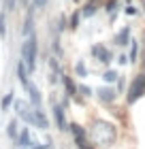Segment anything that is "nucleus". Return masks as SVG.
I'll list each match as a JSON object with an SVG mask.
<instances>
[{
	"mask_svg": "<svg viewBox=\"0 0 145 149\" xmlns=\"http://www.w3.org/2000/svg\"><path fill=\"white\" fill-rule=\"evenodd\" d=\"M62 83H64V87H66V96H77V87H75V83H73V79L68 77V74H62Z\"/></svg>",
	"mask_w": 145,
	"mask_h": 149,
	"instance_id": "nucleus-13",
	"label": "nucleus"
},
{
	"mask_svg": "<svg viewBox=\"0 0 145 149\" xmlns=\"http://www.w3.org/2000/svg\"><path fill=\"white\" fill-rule=\"evenodd\" d=\"M94 13H96V4L94 2H88L83 6V11H81V17H92Z\"/></svg>",
	"mask_w": 145,
	"mask_h": 149,
	"instance_id": "nucleus-18",
	"label": "nucleus"
},
{
	"mask_svg": "<svg viewBox=\"0 0 145 149\" xmlns=\"http://www.w3.org/2000/svg\"><path fill=\"white\" fill-rule=\"evenodd\" d=\"M90 2H96V0H90Z\"/></svg>",
	"mask_w": 145,
	"mask_h": 149,
	"instance_id": "nucleus-33",
	"label": "nucleus"
},
{
	"mask_svg": "<svg viewBox=\"0 0 145 149\" xmlns=\"http://www.w3.org/2000/svg\"><path fill=\"white\" fill-rule=\"evenodd\" d=\"M90 139H92L94 145H100V147H109L115 143L117 139V130L111 121L107 119H94L92 126H90Z\"/></svg>",
	"mask_w": 145,
	"mask_h": 149,
	"instance_id": "nucleus-1",
	"label": "nucleus"
},
{
	"mask_svg": "<svg viewBox=\"0 0 145 149\" xmlns=\"http://www.w3.org/2000/svg\"><path fill=\"white\" fill-rule=\"evenodd\" d=\"M32 26H34V19H32V15L28 13V17H26V28H24V34H30V32H32Z\"/></svg>",
	"mask_w": 145,
	"mask_h": 149,
	"instance_id": "nucleus-21",
	"label": "nucleus"
},
{
	"mask_svg": "<svg viewBox=\"0 0 145 149\" xmlns=\"http://www.w3.org/2000/svg\"><path fill=\"white\" fill-rule=\"evenodd\" d=\"M6 11H15V0H6Z\"/></svg>",
	"mask_w": 145,
	"mask_h": 149,
	"instance_id": "nucleus-28",
	"label": "nucleus"
},
{
	"mask_svg": "<svg viewBox=\"0 0 145 149\" xmlns=\"http://www.w3.org/2000/svg\"><path fill=\"white\" fill-rule=\"evenodd\" d=\"M15 70H17V79H19V83H26V81H28V68H26L24 60H22V62H17Z\"/></svg>",
	"mask_w": 145,
	"mask_h": 149,
	"instance_id": "nucleus-15",
	"label": "nucleus"
},
{
	"mask_svg": "<svg viewBox=\"0 0 145 149\" xmlns=\"http://www.w3.org/2000/svg\"><path fill=\"white\" fill-rule=\"evenodd\" d=\"M13 94H15V92H9V94H6V96L2 98V102H0V107H2V111H6V109L11 107V102L15 100V96H13Z\"/></svg>",
	"mask_w": 145,
	"mask_h": 149,
	"instance_id": "nucleus-19",
	"label": "nucleus"
},
{
	"mask_svg": "<svg viewBox=\"0 0 145 149\" xmlns=\"http://www.w3.org/2000/svg\"><path fill=\"white\" fill-rule=\"evenodd\" d=\"M137 56H139V43H137V40H130V56H128V60L130 62H137Z\"/></svg>",
	"mask_w": 145,
	"mask_h": 149,
	"instance_id": "nucleus-17",
	"label": "nucleus"
},
{
	"mask_svg": "<svg viewBox=\"0 0 145 149\" xmlns=\"http://www.w3.org/2000/svg\"><path fill=\"white\" fill-rule=\"evenodd\" d=\"M68 130L73 132L75 143H77V147H79V149H94V147H92V143H90V141L85 139V130H83V128H81L79 124H71V126H68Z\"/></svg>",
	"mask_w": 145,
	"mask_h": 149,
	"instance_id": "nucleus-4",
	"label": "nucleus"
},
{
	"mask_svg": "<svg viewBox=\"0 0 145 149\" xmlns=\"http://www.w3.org/2000/svg\"><path fill=\"white\" fill-rule=\"evenodd\" d=\"M15 109H17V115L26 121V124L34 126V109H30L24 100H15Z\"/></svg>",
	"mask_w": 145,
	"mask_h": 149,
	"instance_id": "nucleus-5",
	"label": "nucleus"
},
{
	"mask_svg": "<svg viewBox=\"0 0 145 149\" xmlns=\"http://www.w3.org/2000/svg\"><path fill=\"white\" fill-rule=\"evenodd\" d=\"M115 9H117V2H115V0H111V2L107 4V11H109V13H113Z\"/></svg>",
	"mask_w": 145,
	"mask_h": 149,
	"instance_id": "nucleus-27",
	"label": "nucleus"
},
{
	"mask_svg": "<svg viewBox=\"0 0 145 149\" xmlns=\"http://www.w3.org/2000/svg\"><path fill=\"white\" fill-rule=\"evenodd\" d=\"M6 134H9L11 141H17V136H19V128H17V119H15V117L9 121V126H6Z\"/></svg>",
	"mask_w": 145,
	"mask_h": 149,
	"instance_id": "nucleus-14",
	"label": "nucleus"
},
{
	"mask_svg": "<svg viewBox=\"0 0 145 149\" xmlns=\"http://www.w3.org/2000/svg\"><path fill=\"white\" fill-rule=\"evenodd\" d=\"M143 94H145V72H139V74L132 79L130 87H128V96H126L128 104H134L137 100L143 96Z\"/></svg>",
	"mask_w": 145,
	"mask_h": 149,
	"instance_id": "nucleus-3",
	"label": "nucleus"
},
{
	"mask_svg": "<svg viewBox=\"0 0 145 149\" xmlns=\"http://www.w3.org/2000/svg\"><path fill=\"white\" fill-rule=\"evenodd\" d=\"M126 15H137V9L134 6H126Z\"/></svg>",
	"mask_w": 145,
	"mask_h": 149,
	"instance_id": "nucleus-29",
	"label": "nucleus"
},
{
	"mask_svg": "<svg viewBox=\"0 0 145 149\" xmlns=\"http://www.w3.org/2000/svg\"><path fill=\"white\" fill-rule=\"evenodd\" d=\"M49 66H51V77H49V83H56L58 77H62V74H60V68H58V60H56V58H49Z\"/></svg>",
	"mask_w": 145,
	"mask_h": 149,
	"instance_id": "nucleus-16",
	"label": "nucleus"
},
{
	"mask_svg": "<svg viewBox=\"0 0 145 149\" xmlns=\"http://www.w3.org/2000/svg\"><path fill=\"white\" fill-rule=\"evenodd\" d=\"M36 51H39V40H36V34L30 32V36L26 38V43L22 47V60H24V64H26L30 74L36 68Z\"/></svg>",
	"mask_w": 145,
	"mask_h": 149,
	"instance_id": "nucleus-2",
	"label": "nucleus"
},
{
	"mask_svg": "<svg viewBox=\"0 0 145 149\" xmlns=\"http://www.w3.org/2000/svg\"><path fill=\"white\" fill-rule=\"evenodd\" d=\"M102 79H105V81H107V83H115V81H117V79H120V74H117L115 70H107L105 74H102Z\"/></svg>",
	"mask_w": 145,
	"mask_h": 149,
	"instance_id": "nucleus-20",
	"label": "nucleus"
},
{
	"mask_svg": "<svg viewBox=\"0 0 145 149\" xmlns=\"http://www.w3.org/2000/svg\"><path fill=\"white\" fill-rule=\"evenodd\" d=\"M128 43H130V28H128V26H124V28L115 34V45L124 47V45H128Z\"/></svg>",
	"mask_w": 145,
	"mask_h": 149,
	"instance_id": "nucleus-11",
	"label": "nucleus"
},
{
	"mask_svg": "<svg viewBox=\"0 0 145 149\" xmlns=\"http://www.w3.org/2000/svg\"><path fill=\"white\" fill-rule=\"evenodd\" d=\"M22 85H24L26 94H28L32 107H41V94H39V90H36V85H34L32 81H26V83H22Z\"/></svg>",
	"mask_w": 145,
	"mask_h": 149,
	"instance_id": "nucleus-7",
	"label": "nucleus"
},
{
	"mask_svg": "<svg viewBox=\"0 0 145 149\" xmlns=\"http://www.w3.org/2000/svg\"><path fill=\"white\" fill-rule=\"evenodd\" d=\"M79 17H81V11H77V13L71 17V28H77V26H79Z\"/></svg>",
	"mask_w": 145,
	"mask_h": 149,
	"instance_id": "nucleus-25",
	"label": "nucleus"
},
{
	"mask_svg": "<svg viewBox=\"0 0 145 149\" xmlns=\"http://www.w3.org/2000/svg\"><path fill=\"white\" fill-rule=\"evenodd\" d=\"M141 6H143V13H145V0H141Z\"/></svg>",
	"mask_w": 145,
	"mask_h": 149,
	"instance_id": "nucleus-32",
	"label": "nucleus"
},
{
	"mask_svg": "<svg viewBox=\"0 0 145 149\" xmlns=\"http://www.w3.org/2000/svg\"><path fill=\"white\" fill-rule=\"evenodd\" d=\"M6 34V19H4V13H0V36L4 38Z\"/></svg>",
	"mask_w": 145,
	"mask_h": 149,
	"instance_id": "nucleus-23",
	"label": "nucleus"
},
{
	"mask_svg": "<svg viewBox=\"0 0 145 149\" xmlns=\"http://www.w3.org/2000/svg\"><path fill=\"white\" fill-rule=\"evenodd\" d=\"M75 72H77L79 77H85V74H88V68H85V64H83V62H77V66H75Z\"/></svg>",
	"mask_w": 145,
	"mask_h": 149,
	"instance_id": "nucleus-22",
	"label": "nucleus"
},
{
	"mask_svg": "<svg viewBox=\"0 0 145 149\" xmlns=\"http://www.w3.org/2000/svg\"><path fill=\"white\" fill-rule=\"evenodd\" d=\"M30 141H32V136H30V130H28V128H24V130L19 132V136H17V143H19V147H22V149H28V147H30Z\"/></svg>",
	"mask_w": 145,
	"mask_h": 149,
	"instance_id": "nucleus-12",
	"label": "nucleus"
},
{
	"mask_svg": "<svg viewBox=\"0 0 145 149\" xmlns=\"http://www.w3.org/2000/svg\"><path fill=\"white\" fill-rule=\"evenodd\" d=\"M117 62H120V64H126L128 58H126V56H120V58H117Z\"/></svg>",
	"mask_w": 145,
	"mask_h": 149,
	"instance_id": "nucleus-31",
	"label": "nucleus"
},
{
	"mask_svg": "<svg viewBox=\"0 0 145 149\" xmlns=\"http://www.w3.org/2000/svg\"><path fill=\"white\" fill-rule=\"evenodd\" d=\"M92 56L98 60L100 64H109V62H111V51H109L105 45H100V43L92 47Z\"/></svg>",
	"mask_w": 145,
	"mask_h": 149,
	"instance_id": "nucleus-6",
	"label": "nucleus"
},
{
	"mask_svg": "<svg viewBox=\"0 0 145 149\" xmlns=\"http://www.w3.org/2000/svg\"><path fill=\"white\" fill-rule=\"evenodd\" d=\"M47 2H49V0H32V6H36V9H45Z\"/></svg>",
	"mask_w": 145,
	"mask_h": 149,
	"instance_id": "nucleus-26",
	"label": "nucleus"
},
{
	"mask_svg": "<svg viewBox=\"0 0 145 149\" xmlns=\"http://www.w3.org/2000/svg\"><path fill=\"white\" fill-rule=\"evenodd\" d=\"M96 96H98V100H102V102H107V104H111L113 100H115V90L113 87H109V85H105V87H98V92H96Z\"/></svg>",
	"mask_w": 145,
	"mask_h": 149,
	"instance_id": "nucleus-9",
	"label": "nucleus"
},
{
	"mask_svg": "<svg viewBox=\"0 0 145 149\" xmlns=\"http://www.w3.org/2000/svg\"><path fill=\"white\" fill-rule=\"evenodd\" d=\"M143 72H145V32H143Z\"/></svg>",
	"mask_w": 145,
	"mask_h": 149,
	"instance_id": "nucleus-30",
	"label": "nucleus"
},
{
	"mask_svg": "<svg viewBox=\"0 0 145 149\" xmlns=\"http://www.w3.org/2000/svg\"><path fill=\"white\" fill-rule=\"evenodd\" d=\"M34 128H39V130H47L49 128V121H47L45 113L41 111V107H34Z\"/></svg>",
	"mask_w": 145,
	"mask_h": 149,
	"instance_id": "nucleus-10",
	"label": "nucleus"
},
{
	"mask_svg": "<svg viewBox=\"0 0 145 149\" xmlns=\"http://www.w3.org/2000/svg\"><path fill=\"white\" fill-rule=\"evenodd\" d=\"M53 117H56L58 130L66 132V130H68V121H66V117H64V109H62L60 104H53Z\"/></svg>",
	"mask_w": 145,
	"mask_h": 149,
	"instance_id": "nucleus-8",
	"label": "nucleus"
},
{
	"mask_svg": "<svg viewBox=\"0 0 145 149\" xmlns=\"http://www.w3.org/2000/svg\"><path fill=\"white\" fill-rule=\"evenodd\" d=\"M77 94H81V96L85 98V96H92V90H90L88 85H79V87H77Z\"/></svg>",
	"mask_w": 145,
	"mask_h": 149,
	"instance_id": "nucleus-24",
	"label": "nucleus"
}]
</instances>
